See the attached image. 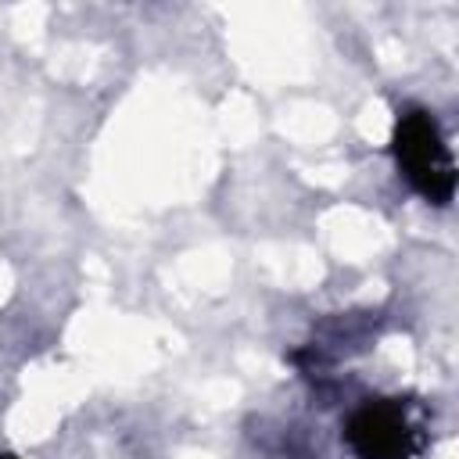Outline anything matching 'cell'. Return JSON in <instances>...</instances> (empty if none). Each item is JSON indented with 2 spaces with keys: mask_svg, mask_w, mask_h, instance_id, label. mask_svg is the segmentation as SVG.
I'll list each match as a JSON object with an SVG mask.
<instances>
[{
  "mask_svg": "<svg viewBox=\"0 0 459 459\" xmlns=\"http://www.w3.org/2000/svg\"><path fill=\"white\" fill-rule=\"evenodd\" d=\"M391 154L402 179L430 204H448L455 197V161L437 118L427 108H405L394 118Z\"/></svg>",
  "mask_w": 459,
  "mask_h": 459,
  "instance_id": "1",
  "label": "cell"
},
{
  "mask_svg": "<svg viewBox=\"0 0 459 459\" xmlns=\"http://www.w3.org/2000/svg\"><path fill=\"white\" fill-rule=\"evenodd\" d=\"M344 441L355 459H416L423 452V430L402 398H369L351 409Z\"/></svg>",
  "mask_w": 459,
  "mask_h": 459,
  "instance_id": "2",
  "label": "cell"
},
{
  "mask_svg": "<svg viewBox=\"0 0 459 459\" xmlns=\"http://www.w3.org/2000/svg\"><path fill=\"white\" fill-rule=\"evenodd\" d=\"M0 459H18V455H7V452H0Z\"/></svg>",
  "mask_w": 459,
  "mask_h": 459,
  "instance_id": "3",
  "label": "cell"
}]
</instances>
